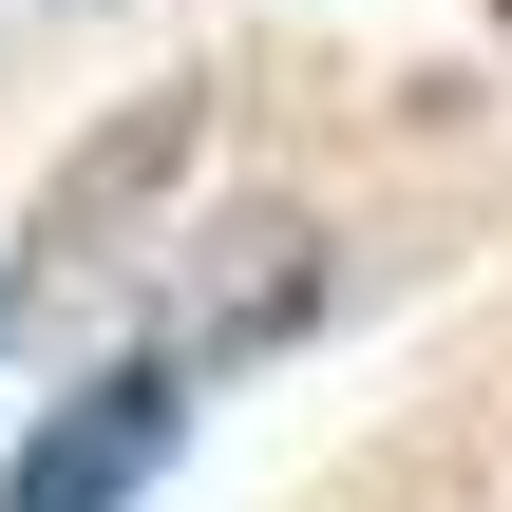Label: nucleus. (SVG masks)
I'll use <instances>...</instances> for the list:
<instances>
[{"mask_svg":"<svg viewBox=\"0 0 512 512\" xmlns=\"http://www.w3.org/2000/svg\"><path fill=\"white\" fill-rule=\"evenodd\" d=\"M190 399H209L190 342H114L76 399H38V437L0 456V512H152V475L190 456Z\"/></svg>","mask_w":512,"mask_h":512,"instance_id":"nucleus-1","label":"nucleus"},{"mask_svg":"<svg viewBox=\"0 0 512 512\" xmlns=\"http://www.w3.org/2000/svg\"><path fill=\"white\" fill-rule=\"evenodd\" d=\"M494 19H512V0H494Z\"/></svg>","mask_w":512,"mask_h":512,"instance_id":"nucleus-2","label":"nucleus"}]
</instances>
